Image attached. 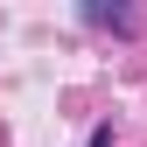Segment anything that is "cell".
<instances>
[{
	"instance_id": "cell-1",
	"label": "cell",
	"mask_w": 147,
	"mask_h": 147,
	"mask_svg": "<svg viewBox=\"0 0 147 147\" xmlns=\"http://www.w3.org/2000/svg\"><path fill=\"white\" fill-rule=\"evenodd\" d=\"M84 21H91V28H112V35H133V7H105V0H84Z\"/></svg>"
},
{
	"instance_id": "cell-2",
	"label": "cell",
	"mask_w": 147,
	"mask_h": 147,
	"mask_svg": "<svg viewBox=\"0 0 147 147\" xmlns=\"http://www.w3.org/2000/svg\"><path fill=\"white\" fill-rule=\"evenodd\" d=\"M91 147H112V126H98V133H91Z\"/></svg>"
}]
</instances>
